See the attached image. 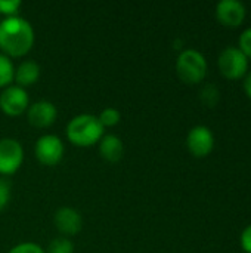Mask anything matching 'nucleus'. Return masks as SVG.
I'll return each instance as SVG.
<instances>
[{"mask_svg":"<svg viewBox=\"0 0 251 253\" xmlns=\"http://www.w3.org/2000/svg\"><path fill=\"white\" fill-rule=\"evenodd\" d=\"M40 79V65L36 61H22L16 68H15V82L16 86L25 89L33 86L37 80Z\"/></svg>","mask_w":251,"mask_h":253,"instance_id":"12","label":"nucleus"},{"mask_svg":"<svg viewBox=\"0 0 251 253\" xmlns=\"http://www.w3.org/2000/svg\"><path fill=\"white\" fill-rule=\"evenodd\" d=\"M46 253H74V243L68 239V237H56L53 239L49 246Z\"/></svg>","mask_w":251,"mask_h":253,"instance_id":"17","label":"nucleus"},{"mask_svg":"<svg viewBox=\"0 0 251 253\" xmlns=\"http://www.w3.org/2000/svg\"><path fill=\"white\" fill-rule=\"evenodd\" d=\"M98 120L99 123L102 125V127H114L120 123L121 120V114L117 108H112V107H107L101 111V114L98 116Z\"/></svg>","mask_w":251,"mask_h":253,"instance_id":"16","label":"nucleus"},{"mask_svg":"<svg viewBox=\"0 0 251 253\" xmlns=\"http://www.w3.org/2000/svg\"><path fill=\"white\" fill-rule=\"evenodd\" d=\"M30 107V98L25 89L10 84L9 87L3 89L0 95V110L9 117L22 116Z\"/></svg>","mask_w":251,"mask_h":253,"instance_id":"8","label":"nucleus"},{"mask_svg":"<svg viewBox=\"0 0 251 253\" xmlns=\"http://www.w3.org/2000/svg\"><path fill=\"white\" fill-rule=\"evenodd\" d=\"M240 246L246 253H251V224L243 230L240 236Z\"/></svg>","mask_w":251,"mask_h":253,"instance_id":"22","label":"nucleus"},{"mask_svg":"<svg viewBox=\"0 0 251 253\" xmlns=\"http://www.w3.org/2000/svg\"><path fill=\"white\" fill-rule=\"evenodd\" d=\"M64 142L56 135H43L37 139L34 154L44 166H56L64 157Z\"/></svg>","mask_w":251,"mask_h":253,"instance_id":"6","label":"nucleus"},{"mask_svg":"<svg viewBox=\"0 0 251 253\" xmlns=\"http://www.w3.org/2000/svg\"><path fill=\"white\" fill-rule=\"evenodd\" d=\"M249 58L238 46H226L217 56V68L228 80H241L249 73Z\"/></svg>","mask_w":251,"mask_h":253,"instance_id":"4","label":"nucleus"},{"mask_svg":"<svg viewBox=\"0 0 251 253\" xmlns=\"http://www.w3.org/2000/svg\"><path fill=\"white\" fill-rule=\"evenodd\" d=\"M216 19L229 28L240 27L247 16V7L240 0H222L216 4Z\"/></svg>","mask_w":251,"mask_h":253,"instance_id":"9","label":"nucleus"},{"mask_svg":"<svg viewBox=\"0 0 251 253\" xmlns=\"http://www.w3.org/2000/svg\"><path fill=\"white\" fill-rule=\"evenodd\" d=\"M238 49L249 58V61L251 59V27H249L247 30H244L240 34L238 39Z\"/></svg>","mask_w":251,"mask_h":253,"instance_id":"19","label":"nucleus"},{"mask_svg":"<svg viewBox=\"0 0 251 253\" xmlns=\"http://www.w3.org/2000/svg\"><path fill=\"white\" fill-rule=\"evenodd\" d=\"M58 117V110L50 101H37L27 110L28 123L37 129L50 127Z\"/></svg>","mask_w":251,"mask_h":253,"instance_id":"10","label":"nucleus"},{"mask_svg":"<svg viewBox=\"0 0 251 253\" xmlns=\"http://www.w3.org/2000/svg\"><path fill=\"white\" fill-rule=\"evenodd\" d=\"M15 79V67L9 56L0 53V89H6Z\"/></svg>","mask_w":251,"mask_h":253,"instance_id":"14","label":"nucleus"},{"mask_svg":"<svg viewBox=\"0 0 251 253\" xmlns=\"http://www.w3.org/2000/svg\"><path fill=\"white\" fill-rule=\"evenodd\" d=\"M10 200V185L6 179L0 178V212L7 206Z\"/></svg>","mask_w":251,"mask_h":253,"instance_id":"21","label":"nucleus"},{"mask_svg":"<svg viewBox=\"0 0 251 253\" xmlns=\"http://www.w3.org/2000/svg\"><path fill=\"white\" fill-rule=\"evenodd\" d=\"M24 163L22 145L13 138L0 139V175L7 176L19 170Z\"/></svg>","mask_w":251,"mask_h":253,"instance_id":"5","label":"nucleus"},{"mask_svg":"<svg viewBox=\"0 0 251 253\" xmlns=\"http://www.w3.org/2000/svg\"><path fill=\"white\" fill-rule=\"evenodd\" d=\"M200 99L201 102L209 107V108H215L219 101H220V90L216 84L213 83H207L203 86V89L200 90Z\"/></svg>","mask_w":251,"mask_h":253,"instance_id":"15","label":"nucleus"},{"mask_svg":"<svg viewBox=\"0 0 251 253\" xmlns=\"http://www.w3.org/2000/svg\"><path fill=\"white\" fill-rule=\"evenodd\" d=\"M207 59L197 49H183L176 59V74L186 84H198L207 76Z\"/></svg>","mask_w":251,"mask_h":253,"instance_id":"3","label":"nucleus"},{"mask_svg":"<svg viewBox=\"0 0 251 253\" xmlns=\"http://www.w3.org/2000/svg\"><path fill=\"white\" fill-rule=\"evenodd\" d=\"M9 253H46L43 251L41 246L36 245V243H31V242H27V243H19L16 246H13Z\"/></svg>","mask_w":251,"mask_h":253,"instance_id":"20","label":"nucleus"},{"mask_svg":"<svg viewBox=\"0 0 251 253\" xmlns=\"http://www.w3.org/2000/svg\"><path fill=\"white\" fill-rule=\"evenodd\" d=\"M186 148L197 159L210 156L215 148V135L212 129L204 125L194 126L186 135Z\"/></svg>","mask_w":251,"mask_h":253,"instance_id":"7","label":"nucleus"},{"mask_svg":"<svg viewBox=\"0 0 251 253\" xmlns=\"http://www.w3.org/2000/svg\"><path fill=\"white\" fill-rule=\"evenodd\" d=\"M34 44V30L31 24L21 18L12 16L0 21V50L9 58L25 56Z\"/></svg>","mask_w":251,"mask_h":253,"instance_id":"1","label":"nucleus"},{"mask_svg":"<svg viewBox=\"0 0 251 253\" xmlns=\"http://www.w3.org/2000/svg\"><path fill=\"white\" fill-rule=\"evenodd\" d=\"M243 89L246 92V95L251 99V71H249L244 77V83H243Z\"/></svg>","mask_w":251,"mask_h":253,"instance_id":"23","label":"nucleus"},{"mask_svg":"<svg viewBox=\"0 0 251 253\" xmlns=\"http://www.w3.org/2000/svg\"><path fill=\"white\" fill-rule=\"evenodd\" d=\"M53 222L56 230L64 236H75L83 228V218L78 211L72 208H59L55 212Z\"/></svg>","mask_w":251,"mask_h":253,"instance_id":"11","label":"nucleus"},{"mask_svg":"<svg viewBox=\"0 0 251 253\" xmlns=\"http://www.w3.org/2000/svg\"><path fill=\"white\" fill-rule=\"evenodd\" d=\"M99 153L104 160L109 163H117L121 160L124 153L123 141L117 135H104L99 141Z\"/></svg>","mask_w":251,"mask_h":253,"instance_id":"13","label":"nucleus"},{"mask_svg":"<svg viewBox=\"0 0 251 253\" xmlns=\"http://www.w3.org/2000/svg\"><path fill=\"white\" fill-rule=\"evenodd\" d=\"M19 9H21L19 0H0V15H4L6 18L18 16Z\"/></svg>","mask_w":251,"mask_h":253,"instance_id":"18","label":"nucleus"},{"mask_svg":"<svg viewBox=\"0 0 251 253\" xmlns=\"http://www.w3.org/2000/svg\"><path fill=\"white\" fill-rule=\"evenodd\" d=\"M104 127L93 114H78L67 125L68 141L80 148H87L99 142L104 136Z\"/></svg>","mask_w":251,"mask_h":253,"instance_id":"2","label":"nucleus"}]
</instances>
